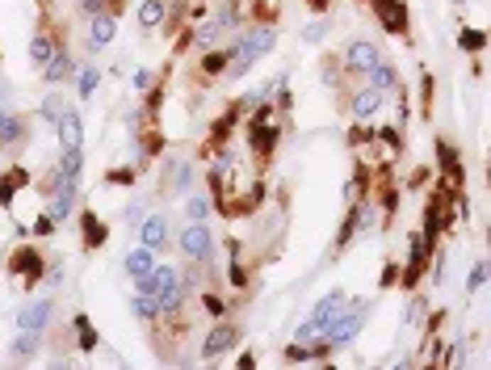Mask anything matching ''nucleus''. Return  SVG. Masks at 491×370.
<instances>
[{
    "label": "nucleus",
    "mask_w": 491,
    "mask_h": 370,
    "mask_svg": "<svg viewBox=\"0 0 491 370\" xmlns=\"http://www.w3.org/2000/svg\"><path fill=\"white\" fill-rule=\"evenodd\" d=\"M227 30H231V13H219L210 26H202V30H198V38H193V43H198V46H215Z\"/></svg>",
    "instance_id": "obj_16"
},
{
    "label": "nucleus",
    "mask_w": 491,
    "mask_h": 370,
    "mask_svg": "<svg viewBox=\"0 0 491 370\" xmlns=\"http://www.w3.org/2000/svg\"><path fill=\"white\" fill-rule=\"evenodd\" d=\"M185 211H189V219H193V223H202V219H206V202H202V198H189V206H185Z\"/></svg>",
    "instance_id": "obj_30"
},
{
    "label": "nucleus",
    "mask_w": 491,
    "mask_h": 370,
    "mask_svg": "<svg viewBox=\"0 0 491 370\" xmlns=\"http://www.w3.org/2000/svg\"><path fill=\"white\" fill-rule=\"evenodd\" d=\"M378 105H382V92H378V89H369V85H365L361 92H353V114H357V118H369Z\"/></svg>",
    "instance_id": "obj_18"
},
{
    "label": "nucleus",
    "mask_w": 491,
    "mask_h": 370,
    "mask_svg": "<svg viewBox=\"0 0 491 370\" xmlns=\"http://www.w3.org/2000/svg\"><path fill=\"white\" fill-rule=\"evenodd\" d=\"M80 9L85 13H101V0H80Z\"/></svg>",
    "instance_id": "obj_35"
},
{
    "label": "nucleus",
    "mask_w": 491,
    "mask_h": 370,
    "mask_svg": "<svg viewBox=\"0 0 491 370\" xmlns=\"http://www.w3.org/2000/svg\"><path fill=\"white\" fill-rule=\"evenodd\" d=\"M50 299H34L30 307H21V316H17V328H26V332H43L46 324H50Z\"/></svg>",
    "instance_id": "obj_9"
},
{
    "label": "nucleus",
    "mask_w": 491,
    "mask_h": 370,
    "mask_svg": "<svg viewBox=\"0 0 491 370\" xmlns=\"http://www.w3.org/2000/svg\"><path fill=\"white\" fill-rule=\"evenodd\" d=\"M139 290H143V295H151L160 312H173V307L180 303V290H177V274H173V265H156L151 274L139 282Z\"/></svg>",
    "instance_id": "obj_2"
},
{
    "label": "nucleus",
    "mask_w": 491,
    "mask_h": 370,
    "mask_svg": "<svg viewBox=\"0 0 491 370\" xmlns=\"http://www.w3.org/2000/svg\"><path fill=\"white\" fill-rule=\"evenodd\" d=\"M34 349H38V332H26V328H21V337L13 341V358H30Z\"/></svg>",
    "instance_id": "obj_24"
},
{
    "label": "nucleus",
    "mask_w": 491,
    "mask_h": 370,
    "mask_svg": "<svg viewBox=\"0 0 491 370\" xmlns=\"http://www.w3.org/2000/svg\"><path fill=\"white\" fill-rule=\"evenodd\" d=\"M63 110H68V105L59 101V92H50V97H46V101H43V118H46V122H55V118H59Z\"/></svg>",
    "instance_id": "obj_28"
},
{
    "label": "nucleus",
    "mask_w": 491,
    "mask_h": 370,
    "mask_svg": "<svg viewBox=\"0 0 491 370\" xmlns=\"http://www.w3.org/2000/svg\"><path fill=\"white\" fill-rule=\"evenodd\" d=\"M365 76H369V89H378V92L395 89V68H391V63H382V59H378V63H374Z\"/></svg>",
    "instance_id": "obj_19"
},
{
    "label": "nucleus",
    "mask_w": 491,
    "mask_h": 370,
    "mask_svg": "<svg viewBox=\"0 0 491 370\" xmlns=\"http://www.w3.org/2000/svg\"><path fill=\"white\" fill-rule=\"evenodd\" d=\"M80 164H85V156H80V152H63V160H59V173H55V185H68V189H76V185H80Z\"/></svg>",
    "instance_id": "obj_14"
},
{
    "label": "nucleus",
    "mask_w": 491,
    "mask_h": 370,
    "mask_svg": "<svg viewBox=\"0 0 491 370\" xmlns=\"http://www.w3.org/2000/svg\"><path fill=\"white\" fill-rule=\"evenodd\" d=\"M378 59H382V55H378V46L365 43V38L349 43V51H345V68H349V72H369Z\"/></svg>",
    "instance_id": "obj_8"
},
{
    "label": "nucleus",
    "mask_w": 491,
    "mask_h": 370,
    "mask_svg": "<svg viewBox=\"0 0 491 370\" xmlns=\"http://www.w3.org/2000/svg\"><path fill=\"white\" fill-rule=\"evenodd\" d=\"M164 17H168V4H164V0H143V4H139V26H143V30H156Z\"/></svg>",
    "instance_id": "obj_17"
},
{
    "label": "nucleus",
    "mask_w": 491,
    "mask_h": 370,
    "mask_svg": "<svg viewBox=\"0 0 491 370\" xmlns=\"http://www.w3.org/2000/svg\"><path fill=\"white\" fill-rule=\"evenodd\" d=\"M63 282V270H46V286H59Z\"/></svg>",
    "instance_id": "obj_34"
},
{
    "label": "nucleus",
    "mask_w": 491,
    "mask_h": 370,
    "mask_svg": "<svg viewBox=\"0 0 491 370\" xmlns=\"http://www.w3.org/2000/svg\"><path fill=\"white\" fill-rule=\"evenodd\" d=\"M277 46V30H269V26H261V30H248L244 38H239V46H235V68H231V76H244L261 55H269Z\"/></svg>",
    "instance_id": "obj_1"
},
{
    "label": "nucleus",
    "mask_w": 491,
    "mask_h": 370,
    "mask_svg": "<svg viewBox=\"0 0 491 370\" xmlns=\"http://www.w3.org/2000/svg\"><path fill=\"white\" fill-rule=\"evenodd\" d=\"M382 21H387V30H391V34H403V30H407V13H403V4L382 0Z\"/></svg>",
    "instance_id": "obj_21"
},
{
    "label": "nucleus",
    "mask_w": 491,
    "mask_h": 370,
    "mask_svg": "<svg viewBox=\"0 0 491 370\" xmlns=\"http://www.w3.org/2000/svg\"><path fill=\"white\" fill-rule=\"evenodd\" d=\"M38 265H43V261H38V253H30V248L13 257V270H17V274H26V278H34V274H38Z\"/></svg>",
    "instance_id": "obj_23"
},
{
    "label": "nucleus",
    "mask_w": 491,
    "mask_h": 370,
    "mask_svg": "<svg viewBox=\"0 0 491 370\" xmlns=\"http://www.w3.org/2000/svg\"><path fill=\"white\" fill-rule=\"evenodd\" d=\"M50 55H55V51H50V38H46V34H34V43H30V59H34V63H46Z\"/></svg>",
    "instance_id": "obj_25"
},
{
    "label": "nucleus",
    "mask_w": 491,
    "mask_h": 370,
    "mask_svg": "<svg viewBox=\"0 0 491 370\" xmlns=\"http://www.w3.org/2000/svg\"><path fill=\"white\" fill-rule=\"evenodd\" d=\"M235 341H239V332H235L231 324H219V328H215V332L206 337V345H202V354H206V358H219V354H227V349H231Z\"/></svg>",
    "instance_id": "obj_12"
},
{
    "label": "nucleus",
    "mask_w": 491,
    "mask_h": 370,
    "mask_svg": "<svg viewBox=\"0 0 491 370\" xmlns=\"http://www.w3.org/2000/svg\"><path fill=\"white\" fill-rule=\"evenodd\" d=\"M483 282H487V261H479V265L470 270V290H479Z\"/></svg>",
    "instance_id": "obj_31"
},
{
    "label": "nucleus",
    "mask_w": 491,
    "mask_h": 370,
    "mask_svg": "<svg viewBox=\"0 0 491 370\" xmlns=\"http://www.w3.org/2000/svg\"><path fill=\"white\" fill-rule=\"evenodd\" d=\"M180 253H185V257H193L198 265H206V261H210V253H215V244H210V228L189 219V228L180 231Z\"/></svg>",
    "instance_id": "obj_4"
},
{
    "label": "nucleus",
    "mask_w": 491,
    "mask_h": 370,
    "mask_svg": "<svg viewBox=\"0 0 491 370\" xmlns=\"http://www.w3.org/2000/svg\"><path fill=\"white\" fill-rule=\"evenodd\" d=\"M76 85H80V101H89L92 89H97V68H80V80H76Z\"/></svg>",
    "instance_id": "obj_26"
},
{
    "label": "nucleus",
    "mask_w": 491,
    "mask_h": 370,
    "mask_svg": "<svg viewBox=\"0 0 491 370\" xmlns=\"http://www.w3.org/2000/svg\"><path fill=\"white\" fill-rule=\"evenodd\" d=\"M323 34H328V21H323V17H315L311 26L303 30V43H323Z\"/></svg>",
    "instance_id": "obj_29"
},
{
    "label": "nucleus",
    "mask_w": 491,
    "mask_h": 370,
    "mask_svg": "<svg viewBox=\"0 0 491 370\" xmlns=\"http://www.w3.org/2000/svg\"><path fill=\"white\" fill-rule=\"evenodd\" d=\"M55 127H59V143H63V152H80V143H85V122H80L76 110H63V114L55 118Z\"/></svg>",
    "instance_id": "obj_5"
},
{
    "label": "nucleus",
    "mask_w": 491,
    "mask_h": 370,
    "mask_svg": "<svg viewBox=\"0 0 491 370\" xmlns=\"http://www.w3.org/2000/svg\"><path fill=\"white\" fill-rule=\"evenodd\" d=\"M223 63H227V55H210V59H206V72H223Z\"/></svg>",
    "instance_id": "obj_33"
},
{
    "label": "nucleus",
    "mask_w": 491,
    "mask_h": 370,
    "mask_svg": "<svg viewBox=\"0 0 491 370\" xmlns=\"http://www.w3.org/2000/svg\"><path fill=\"white\" fill-rule=\"evenodd\" d=\"M21 131H26V122L0 105V143H17V139H21Z\"/></svg>",
    "instance_id": "obj_20"
},
{
    "label": "nucleus",
    "mask_w": 491,
    "mask_h": 370,
    "mask_svg": "<svg viewBox=\"0 0 491 370\" xmlns=\"http://www.w3.org/2000/svg\"><path fill=\"white\" fill-rule=\"evenodd\" d=\"M365 312H369L365 303H361V307H353L349 316L340 312V316L332 320V341H328V345H349V341L357 337V328H361V320H365Z\"/></svg>",
    "instance_id": "obj_6"
},
{
    "label": "nucleus",
    "mask_w": 491,
    "mask_h": 370,
    "mask_svg": "<svg viewBox=\"0 0 491 370\" xmlns=\"http://www.w3.org/2000/svg\"><path fill=\"white\" fill-rule=\"evenodd\" d=\"M72 202H76V189H68V185H55V194H50V202H46V215H50L55 223H63V219L72 215Z\"/></svg>",
    "instance_id": "obj_13"
},
{
    "label": "nucleus",
    "mask_w": 491,
    "mask_h": 370,
    "mask_svg": "<svg viewBox=\"0 0 491 370\" xmlns=\"http://www.w3.org/2000/svg\"><path fill=\"white\" fill-rule=\"evenodd\" d=\"M101 240H105V228H101V219L89 215V219H85V244L92 248V244H101Z\"/></svg>",
    "instance_id": "obj_27"
},
{
    "label": "nucleus",
    "mask_w": 491,
    "mask_h": 370,
    "mask_svg": "<svg viewBox=\"0 0 491 370\" xmlns=\"http://www.w3.org/2000/svg\"><path fill=\"white\" fill-rule=\"evenodd\" d=\"M340 312H345V290H328V299H319L315 316H311L307 324H303V328H298L294 337H298V341H311V337H319L323 328H332V320H336Z\"/></svg>",
    "instance_id": "obj_3"
},
{
    "label": "nucleus",
    "mask_w": 491,
    "mask_h": 370,
    "mask_svg": "<svg viewBox=\"0 0 491 370\" xmlns=\"http://www.w3.org/2000/svg\"><path fill=\"white\" fill-rule=\"evenodd\" d=\"M72 72H76V63H72V59H68L63 51H59V55H50V59H46V63H43V76H46V85H63V80H68Z\"/></svg>",
    "instance_id": "obj_15"
},
{
    "label": "nucleus",
    "mask_w": 491,
    "mask_h": 370,
    "mask_svg": "<svg viewBox=\"0 0 491 370\" xmlns=\"http://www.w3.org/2000/svg\"><path fill=\"white\" fill-rule=\"evenodd\" d=\"M122 265H126V274H131L134 282H143V278H147L151 270H156V253L139 244V248H131V253L122 257Z\"/></svg>",
    "instance_id": "obj_11"
},
{
    "label": "nucleus",
    "mask_w": 491,
    "mask_h": 370,
    "mask_svg": "<svg viewBox=\"0 0 491 370\" xmlns=\"http://www.w3.org/2000/svg\"><path fill=\"white\" fill-rule=\"evenodd\" d=\"M114 34H118V21H114L109 13H92V21H89V46L92 51L109 46L114 43Z\"/></svg>",
    "instance_id": "obj_10"
},
{
    "label": "nucleus",
    "mask_w": 491,
    "mask_h": 370,
    "mask_svg": "<svg viewBox=\"0 0 491 370\" xmlns=\"http://www.w3.org/2000/svg\"><path fill=\"white\" fill-rule=\"evenodd\" d=\"M50 228H55V219H50V215H43V219L34 223V236H50Z\"/></svg>",
    "instance_id": "obj_32"
},
{
    "label": "nucleus",
    "mask_w": 491,
    "mask_h": 370,
    "mask_svg": "<svg viewBox=\"0 0 491 370\" xmlns=\"http://www.w3.org/2000/svg\"><path fill=\"white\" fill-rule=\"evenodd\" d=\"M131 307H134V316H139V320H156V316H160L156 299H151V295H143V290H139V295L131 299Z\"/></svg>",
    "instance_id": "obj_22"
},
{
    "label": "nucleus",
    "mask_w": 491,
    "mask_h": 370,
    "mask_svg": "<svg viewBox=\"0 0 491 370\" xmlns=\"http://www.w3.org/2000/svg\"><path fill=\"white\" fill-rule=\"evenodd\" d=\"M139 240H143V248H164L168 244V215H147L143 223H139Z\"/></svg>",
    "instance_id": "obj_7"
}]
</instances>
